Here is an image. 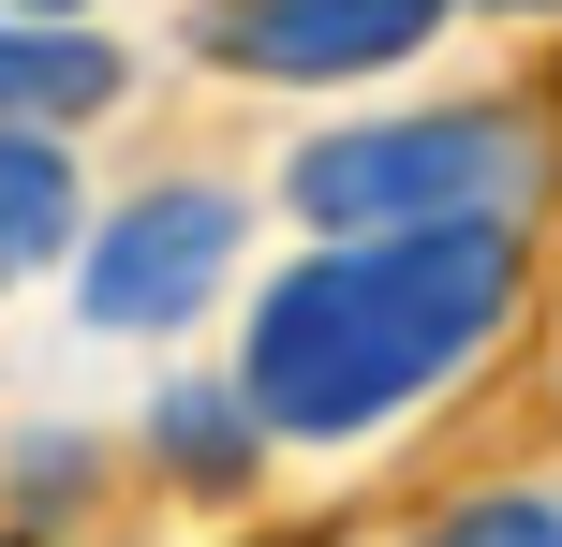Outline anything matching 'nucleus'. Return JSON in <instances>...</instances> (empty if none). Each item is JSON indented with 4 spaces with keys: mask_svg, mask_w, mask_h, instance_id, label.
<instances>
[{
    "mask_svg": "<svg viewBox=\"0 0 562 547\" xmlns=\"http://www.w3.org/2000/svg\"><path fill=\"white\" fill-rule=\"evenodd\" d=\"M0 15H89V0H0Z\"/></svg>",
    "mask_w": 562,
    "mask_h": 547,
    "instance_id": "9",
    "label": "nucleus"
},
{
    "mask_svg": "<svg viewBox=\"0 0 562 547\" xmlns=\"http://www.w3.org/2000/svg\"><path fill=\"white\" fill-rule=\"evenodd\" d=\"M562 178V134L533 104H400L340 118L281 163V207L311 237H385V223H533Z\"/></svg>",
    "mask_w": 562,
    "mask_h": 547,
    "instance_id": "2",
    "label": "nucleus"
},
{
    "mask_svg": "<svg viewBox=\"0 0 562 547\" xmlns=\"http://www.w3.org/2000/svg\"><path fill=\"white\" fill-rule=\"evenodd\" d=\"M267 414H252V385H164V400H148V459L178 474V489H207V503H237L267 474Z\"/></svg>",
    "mask_w": 562,
    "mask_h": 547,
    "instance_id": "6",
    "label": "nucleus"
},
{
    "mask_svg": "<svg viewBox=\"0 0 562 547\" xmlns=\"http://www.w3.org/2000/svg\"><path fill=\"white\" fill-rule=\"evenodd\" d=\"M415 547H562V503L548 489H474V503H445Z\"/></svg>",
    "mask_w": 562,
    "mask_h": 547,
    "instance_id": "7",
    "label": "nucleus"
},
{
    "mask_svg": "<svg viewBox=\"0 0 562 547\" xmlns=\"http://www.w3.org/2000/svg\"><path fill=\"white\" fill-rule=\"evenodd\" d=\"M237 237H252V207H237L223 178H148V193H119L104 223L75 237V311L104 326V341H178V326L237 282Z\"/></svg>",
    "mask_w": 562,
    "mask_h": 547,
    "instance_id": "3",
    "label": "nucleus"
},
{
    "mask_svg": "<svg viewBox=\"0 0 562 547\" xmlns=\"http://www.w3.org/2000/svg\"><path fill=\"white\" fill-rule=\"evenodd\" d=\"M445 15L459 0H207L193 45L252 89H356V75H400Z\"/></svg>",
    "mask_w": 562,
    "mask_h": 547,
    "instance_id": "4",
    "label": "nucleus"
},
{
    "mask_svg": "<svg viewBox=\"0 0 562 547\" xmlns=\"http://www.w3.org/2000/svg\"><path fill=\"white\" fill-rule=\"evenodd\" d=\"M89 489V459H75V430H45V444H15V503L30 518H59V503Z\"/></svg>",
    "mask_w": 562,
    "mask_h": 547,
    "instance_id": "8",
    "label": "nucleus"
},
{
    "mask_svg": "<svg viewBox=\"0 0 562 547\" xmlns=\"http://www.w3.org/2000/svg\"><path fill=\"white\" fill-rule=\"evenodd\" d=\"M504 15H562V0H504Z\"/></svg>",
    "mask_w": 562,
    "mask_h": 547,
    "instance_id": "10",
    "label": "nucleus"
},
{
    "mask_svg": "<svg viewBox=\"0 0 562 547\" xmlns=\"http://www.w3.org/2000/svg\"><path fill=\"white\" fill-rule=\"evenodd\" d=\"M75 237H89V193H75L59 118H0V282L75 266Z\"/></svg>",
    "mask_w": 562,
    "mask_h": 547,
    "instance_id": "5",
    "label": "nucleus"
},
{
    "mask_svg": "<svg viewBox=\"0 0 562 547\" xmlns=\"http://www.w3.org/2000/svg\"><path fill=\"white\" fill-rule=\"evenodd\" d=\"M518 223H385L311 237L237 326V385L281 444H370L415 400H445L518 326Z\"/></svg>",
    "mask_w": 562,
    "mask_h": 547,
    "instance_id": "1",
    "label": "nucleus"
}]
</instances>
